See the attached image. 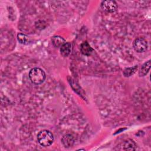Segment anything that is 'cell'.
Returning <instances> with one entry per match:
<instances>
[{
  "label": "cell",
  "instance_id": "cell-1",
  "mask_svg": "<svg viewBox=\"0 0 151 151\" xmlns=\"http://www.w3.org/2000/svg\"><path fill=\"white\" fill-rule=\"evenodd\" d=\"M29 78L32 83L35 84H40L45 80V74L40 68L35 67L30 70L29 73Z\"/></svg>",
  "mask_w": 151,
  "mask_h": 151
},
{
  "label": "cell",
  "instance_id": "cell-2",
  "mask_svg": "<svg viewBox=\"0 0 151 151\" xmlns=\"http://www.w3.org/2000/svg\"><path fill=\"white\" fill-rule=\"evenodd\" d=\"M37 139L39 143L44 147L50 146L54 141L52 133L47 130L40 131L37 135Z\"/></svg>",
  "mask_w": 151,
  "mask_h": 151
},
{
  "label": "cell",
  "instance_id": "cell-3",
  "mask_svg": "<svg viewBox=\"0 0 151 151\" xmlns=\"http://www.w3.org/2000/svg\"><path fill=\"white\" fill-rule=\"evenodd\" d=\"M133 47L137 52H143L147 48V42L143 38H137L133 43Z\"/></svg>",
  "mask_w": 151,
  "mask_h": 151
},
{
  "label": "cell",
  "instance_id": "cell-4",
  "mask_svg": "<svg viewBox=\"0 0 151 151\" xmlns=\"http://www.w3.org/2000/svg\"><path fill=\"white\" fill-rule=\"evenodd\" d=\"M136 145L135 142L130 139L124 140L118 145V150H135Z\"/></svg>",
  "mask_w": 151,
  "mask_h": 151
},
{
  "label": "cell",
  "instance_id": "cell-5",
  "mask_svg": "<svg viewBox=\"0 0 151 151\" xmlns=\"http://www.w3.org/2000/svg\"><path fill=\"white\" fill-rule=\"evenodd\" d=\"M101 8L107 12H114L117 9V5L114 1L107 0L101 3Z\"/></svg>",
  "mask_w": 151,
  "mask_h": 151
},
{
  "label": "cell",
  "instance_id": "cell-6",
  "mask_svg": "<svg viewBox=\"0 0 151 151\" xmlns=\"http://www.w3.org/2000/svg\"><path fill=\"white\" fill-rule=\"evenodd\" d=\"M61 142L65 147H71L74 143V137L70 134H67L61 139Z\"/></svg>",
  "mask_w": 151,
  "mask_h": 151
},
{
  "label": "cell",
  "instance_id": "cell-7",
  "mask_svg": "<svg viewBox=\"0 0 151 151\" xmlns=\"http://www.w3.org/2000/svg\"><path fill=\"white\" fill-rule=\"evenodd\" d=\"M72 45L70 42H65L60 47V53L63 57H67L71 51Z\"/></svg>",
  "mask_w": 151,
  "mask_h": 151
},
{
  "label": "cell",
  "instance_id": "cell-8",
  "mask_svg": "<svg viewBox=\"0 0 151 151\" xmlns=\"http://www.w3.org/2000/svg\"><path fill=\"white\" fill-rule=\"evenodd\" d=\"M80 50L82 54L85 55H90L93 51V48L87 41H84L81 44Z\"/></svg>",
  "mask_w": 151,
  "mask_h": 151
},
{
  "label": "cell",
  "instance_id": "cell-9",
  "mask_svg": "<svg viewBox=\"0 0 151 151\" xmlns=\"http://www.w3.org/2000/svg\"><path fill=\"white\" fill-rule=\"evenodd\" d=\"M51 41L53 45L55 47H57V48L61 47L63 44L65 43V40L63 37L58 35H55L52 37L51 38Z\"/></svg>",
  "mask_w": 151,
  "mask_h": 151
},
{
  "label": "cell",
  "instance_id": "cell-10",
  "mask_svg": "<svg viewBox=\"0 0 151 151\" xmlns=\"http://www.w3.org/2000/svg\"><path fill=\"white\" fill-rule=\"evenodd\" d=\"M150 65H151L150 60H149V61H146V63H145L142 65V66L139 71V76L140 77H143V76H146L148 73V72L150 68Z\"/></svg>",
  "mask_w": 151,
  "mask_h": 151
},
{
  "label": "cell",
  "instance_id": "cell-11",
  "mask_svg": "<svg viewBox=\"0 0 151 151\" xmlns=\"http://www.w3.org/2000/svg\"><path fill=\"white\" fill-rule=\"evenodd\" d=\"M137 65H135L133 67H129L126 68L123 71V74L125 77H129L133 75V74L135 73L136 70H137Z\"/></svg>",
  "mask_w": 151,
  "mask_h": 151
},
{
  "label": "cell",
  "instance_id": "cell-12",
  "mask_svg": "<svg viewBox=\"0 0 151 151\" xmlns=\"http://www.w3.org/2000/svg\"><path fill=\"white\" fill-rule=\"evenodd\" d=\"M17 39L19 42L22 44H25L28 40V37L24 34L22 33H18L17 34Z\"/></svg>",
  "mask_w": 151,
  "mask_h": 151
}]
</instances>
